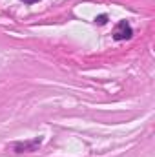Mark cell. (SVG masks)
<instances>
[{
	"mask_svg": "<svg viewBox=\"0 0 155 157\" xmlns=\"http://www.w3.org/2000/svg\"><path fill=\"white\" fill-rule=\"evenodd\" d=\"M24 4H35V2H39V0H22Z\"/></svg>",
	"mask_w": 155,
	"mask_h": 157,
	"instance_id": "4",
	"label": "cell"
},
{
	"mask_svg": "<svg viewBox=\"0 0 155 157\" xmlns=\"http://www.w3.org/2000/svg\"><path fill=\"white\" fill-rule=\"evenodd\" d=\"M106 22H108V15H106V13H102V15L95 17V24H99V26H104Z\"/></svg>",
	"mask_w": 155,
	"mask_h": 157,
	"instance_id": "3",
	"label": "cell"
},
{
	"mask_svg": "<svg viewBox=\"0 0 155 157\" xmlns=\"http://www.w3.org/2000/svg\"><path fill=\"white\" fill-rule=\"evenodd\" d=\"M133 37V29L128 20H120L113 29V39L115 40H130Z\"/></svg>",
	"mask_w": 155,
	"mask_h": 157,
	"instance_id": "1",
	"label": "cell"
},
{
	"mask_svg": "<svg viewBox=\"0 0 155 157\" xmlns=\"http://www.w3.org/2000/svg\"><path fill=\"white\" fill-rule=\"evenodd\" d=\"M42 144V137H35L31 141H20V143H15L13 144V150L17 154H22V152H35L37 148H40Z\"/></svg>",
	"mask_w": 155,
	"mask_h": 157,
	"instance_id": "2",
	"label": "cell"
}]
</instances>
